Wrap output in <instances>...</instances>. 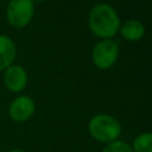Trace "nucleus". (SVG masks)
Here are the masks:
<instances>
[{
    "label": "nucleus",
    "instance_id": "obj_5",
    "mask_svg": "<svg viewBox=\"0 0 152 152\" xmlns=\"http://www.w3.org/2000/svg\"><path fill=\"white\" fill-rule=\"evenodd\" d=\"M36 110V103L27 95H19L13 99L8 106V116L14 122L28 121Z\"/></svg>",
    "mask_w": 152,
    "mask_h": 152
},
{
    "label": "nucleus",
    "instance_id": "obj_11",
    "mask_svg": "<svg viewBox=\"0 0 152 152\" xmlns=\"http://www.w3.org/2000/svg\"><path fill=\"white\" fill-rule=\"evenodd\" d=\"M8 152H26V151H24L23 148H19V147H14V148H11Z\"/></svg>",
    "mask_w": 152,
    "mask_h": 152
},
{
    "label": "nucleus",
    "instance_id": "obj_7",
    "mask_svg": "<svg viewBox=\"0 0 152 152\" xmlns=\"http://www.w3.org/2000/svg\"><path fill=\"white\" fill-rule=\"evenodd\" d=\"M17 56L15 43L6 34H0V71L6 70L14 63Z\"/></svg>",
    "mask_w": 152,
    "mask_h": 152
},
{
    "label": "nucleus",
    "instance_id": "obj_8",
    "mask_svg": "<svg viewBox=\"0 0 152 152\" xmlns=\"http://www.w3.org/2000/svg\"><path fill=\"white\" fill-rule=\"evenodd\" d=\"M121 36L128 42H138L145 33V26L137 19H129L125 21L119 28Z\"/></svg>",
    "mask_w": 152,
    "mask_h": 152
},
{
    "label": "nucleus",
    "instance_id": "obj_6",
    "mask_svg": "<svg viewBox=\"0 0 152 152\" xmlns=\"http://www.w3.org/2000/svg\"><path fill=\"white\" fill-rule=\"evenodd\" d=\"M27 72L21 65L12 64L4 70V83L5 87L12 93H20L27 86Z\"/></svg>",
    "mask_w": 152,
    "mask_h": 152
},
{
    "label": "nucleus",
    "instance_id": "obj_9",
    "mask_svg": "<svg viewBox=\"0 0 152 152\" xmlns=\"http://www.w3.org/2000/svg\"><path fill=\"white\" fill-rule=\"evenodd\" d=\"M132 150L133 152H152V132H144L137 135Z\"/></svg>",
    "mask_w": 152,
    "mask_h": 152
},
{
    "label": "nucleus",
    "instance_id": "obj_1",
    "mask_svg": "<svg viewBox=\"0 0 152 152\" xmlns=\"http://www.w3.org/2000/svg\"><path fill=\"white\" fill-rule=\"evenodd\" d=\"M88 24L96 37L110 39L120 28V18L110 5L97 4L89 12Z\"/></svg>",
    "mask_w": 152,
    "mask_h": 152
},
{
    "label": "nucleus",
    "instance_id": "obj_3",
    "mask_svg": "<svg viewBox=\"0 0 152 152\" xmlns=\"http://www.w3.org/2000/svg\"><path fill=\"white\" fill-rule=\"evenodd\" d=\"M34 4L32 0H10L6 7V18L15 28L25 27L33 18Z\"/></svg>",
    "mask_w": 152,
    "mask_h": 152
},
{
    "label": "nucleus",
    "instance_id": "obj_12",
    "mask_svg": "<svg viewBox=\"0 0 152 152\" xmlns=\"http://www.w3.org/2000/svg\"><path fill=\"white\" fill-rule=\"evenodd\" d=\"M45 0H32V2L33 4H42V2H44Z\"/></svg>",
    "mask_w": 152,
    "mask_h": 152
},
{
    "label": "nucleus",
    "instance_id": "obj_2",
    "mask_svg": "<svg viewBox=\"0 0 152 152\" xmlns=\"http://www.w3.org/2000/svg\"><path fill=\"white\" fill-rule=\"evenodd\" d=\"M88 131L93 139L99 142L109 144L118 140L121 134L120 122L109 114H97L88 124Z\"/></svg>",
    "mask_w": 152,
    "mask_h": 152
},
{
    "label": "nucleus",
    "instance_id": "obj_10",
    "mask_svg": "<svg viewBox=\"0 0 152 152\" xmlns=\"http://www.w3.org/2000/svg\"><path fill=\"white\" fill-rule=\"evenodd\" d=\"M101 152H133L132 146L124 140H114L107 144Z\"/></svg>",
    "mask_w": 152,
    "mask_h": 152
},
{
    "label": "nucleus",
    "instance_id": "obj_4",
    "mask_svg": "<svg viewBox=\"0 0 152 152\" xmlns=\"http://www.w3.org/2000/svg\"><path fill=\"white\" fill-rule=\"evenodd\" d=\"M119 57V44L113 39H103L95 44L91 59L99 69H109Z\"/></svg>",
    "mask_w": 152,
    "mask_h": 152
}]
</instances>
